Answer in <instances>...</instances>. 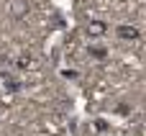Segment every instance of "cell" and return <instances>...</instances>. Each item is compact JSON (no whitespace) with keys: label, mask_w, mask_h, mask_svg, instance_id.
<instances>
[{"label":"cell","mask_w":146,"mask_h":136,"mask_svg":"<svg viewBox=\"0 0 146 136\" xmlns=\"http://www.w3.org/2000/svg\"><path fill=\"white\" fill-rule=\"evenodd\" d=\"M8 13L13 21H23L31 13V0H10L8 3Z\"/></svg>","instance_id":"1"},{"label":"cell","mask_w":146,"mask_h":136,"mask_svg":"<svg viewBox=\"0 0 146 136\" xmlns=\"http://www.w3.org/2000/svg\"><path fill=\"white\" fill-rule=\"evenodd\" d=\"M115 33H118L121 41H139V39H141V28H136V26H131V23H121V26L115 28Z\"/></svg>","instance_id":"2"},{"label":"cell","mask_w":146,"mask_h":136,"mask_svg":"<svg viewBox=\"0 0 146 136\" xmlns=\"http://www.w3.org/2000/svg\"><path fill=\"white\" fill-rule=\"evenodd\" d=\"M85 31H87V36L98 39V36H105V31H108V23H105V21H90Z\"/></svg>","instance_id":"3"},{"label":"cell","mask_w":146,"mask_h":136,"mask_svg":"<svg viewBox=\"0 0 146 136\" xmlns=\"http://www.w3.org/2000/svg\"><path fill=\"white\" fill-rule=\"evenodd\" d=\"M0 80L5 82V90H8V93H18V90H21V82H18V77H15L13 72H5V69H3V72H0Z\"/></svg>","instance_id":"4"},{"label":"cell","mask_w":146,"mask_h":136,"mask_svg":"<svg viewBox=\"0 0 146 136\" xmlns=\"http://www.w3.org/2000/svg\"><path fill=\"white\" fill-rule=\"evenodd\" d=\"M87 51H90V57H95V59H105V57H108V49H105V46H90Z\"/></svg>","instance_id":"5"},{"label":"cell","mask_w":146,"mask_h":136,"mask_svg":"<svg viewBox=\"0 0 146 136\" xmlns=\"http://www.w3.org/2000/svg\"><path fill=\"white\" fill-rule=\"evenodd\" d=\"M95 129H98V131H108V121L98 118V121H95Z\"/></svg>","instance_id":"6"},{"label":"cell","mask_w":146,"mask_h":136,"mask_svg":"<svg viewBox=\"0 0 146 136\" xmlns=\"http://www.w3.org/2000/svg\"><path fill=\"white\" fill-rule=\"evenodd\" d=\"M62 75H64V77H69V80H74V77H77V72H72V69H64Z\"/></svg>","instance_id":"7"}]
</instances>
